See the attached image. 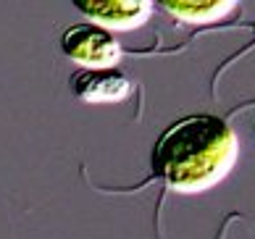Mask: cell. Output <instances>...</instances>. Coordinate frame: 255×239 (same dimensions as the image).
<instances>
[{
    "mask_svg": "<svg viewBox=\"0 0 255 239\" xmlns=\"http://www.w3.org/2000/svg\"><path fill=\"white\" fill-rule=\"evenodd\" d=\"M66 58L82 66V71H108L121 61V45L111 32L95 24H74L61 34Z\"/></svg>",
    "mask_w": 255,
    "mask_h": 239,
    "instance_id": "7a4b0ae2",
    "label": "cell"
},
{
    "mask_svg": "<svg viewBox=\"0 0 255 239\" xmlns=\"http://www.w3.org/2000/svg\"><path fill=\"white\" fill-rule=\"evenodd\" d=\"M71 90L82 103L106 105L121 103L131 95V82L116 69L108 71H77L71 76Z\"/></svg>",
    "mask_w": 255,
    "mask_h": 239,
    "instance_id": "277c9868",
    "label": "cell"
},
{
    "mask_svg": "<svg viewBox=\"0 0 255 239\" xmlns=\"http://www.w3.org/2000/svg\"><path fill=\"white\" fill-rule=\"evenodd\" d=\"M237 158V131L219 116L195 113L160 131L150 152V168L174 192L200 195L221 184Z\"/></svg>",
    "mask_w": 255,
    "mask_h": 239,
    "instance_id": "6da1fadb",
    "label": "cell"
},
{
    "mask_svg": "<svg viewBox=\"0 0 255 239\" xmlns=\"http://www.w3.org/2000/svg\"><path fill=\"white\" fill-rule=\"evenodd\" d=\"M253 134H255V126H253Z\"/></svg>",
    "mask_w": 255,
    "mask_h": 239,
    "instance_id": "8992f818",
    "label": "cell"
},
{
    "mask_svg": "<svg viewBox=\"0 0 255 239\" xmlns=\"http://www.w3.org/2000/svg\"><path fill=\"white\" fill-rule=\"evenodd\" d=\"M74 8L106 32L139 29L153 13V3H145V0H108V3H82V0H77Z\"/></svg>",
    "mask_w": 255,
    "mask_h": 239,
    "instance_id": "3957f363",
    "label": "cell"
},
{
    "mask_svg": "<svg viewBox=\"0 0 255 239\" xmlns=\"http://www.w3.org/2000/svg\"><path fill=\"white\" fill-rule=\"evenodd\" d=\"M166 13L184 24H211L221 21L224 16H229L237 3L234 0H213V3H163L160 5Z\"/></svg>",
    "mask_w": 255,
    "mask_h": 239,
    "instance_id": "5b68a950",
    "label": "cell"
}]
</instances>
